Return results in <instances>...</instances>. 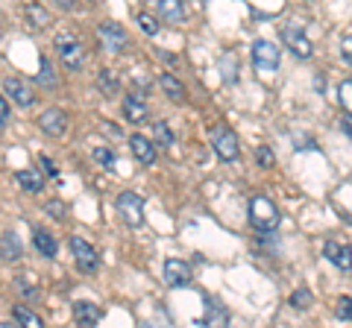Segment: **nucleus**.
I'll use <instances>...</instances> for the list:
<instances>
[{"mask_svg":"<svg viewBox=\"0 0 352 328\" xmlns=\"http://www.w3.org/2000/svg\"><path fill=\"white\" fill-rule=\"evenodd\" d=\"M340 53H344V59L352 62V36H344L340 38Z\"/></svg>","mask_w":352,"mask_h":328,"instance_id":"nucleus-36","label":"nucleus"},{"mask_svg":"<svg viewBox=\"0 0 352 328\" xmlns=\"http://www.w3.org/2000/svg\"><path fill=\"white\" fill-rule=\"evenodd\" d=\"M0 255H3L6 261H18L21 258V244H18V237H15L12 229L3 232V237H0Z\"/></svg>","mask_w":352,"mask_h":328,"instance_id":"nucleus-22","label":"nucleus"},{"mask_svg":"<svg viewBox=\"0 0 352 328\" xmlns=\"http://www.w3.org/2000/svg\"><path fill=\"white\" fill-rule=\"evenodd\" d=\"M311 302H314V296H311V290L308 288H300V290L291 293V308H296V311H308L311 308Z\"/></svg>","mask_w":352,"mask_h":328,"instance_id":"nucleus-27","label":"nucleus"},{"mask_svg":"<svg viewBox=\"0 0 352 328\" xmlns=\"http://www.w3.org/2000/svg\"><path fill=\"white\" fill-rule=\"evenodd\" d=\"M338 103L344 106V112H352V80L340 82V89H338Z\"/></svg>","mask_w":352,"mask_h":328,"instance_id":"nucleus-29","label":"nucleus"},{"mask_svg":"<svg viewBox=\"0 0 352 328\" xmlns=\"http://www.w3.org/2000/svg\"><path fill=\"white\" fill-rule=\"evenodd\" d=\"M27 24L32 27V30H47L50 24H53V15L44 9L41 3H27Z\"/></svg>","mask_w":352,"mask_h":328,"instance_id":"nucleus-17","label":"nucleus"},{"mask_svg":"<svg viewBox=\"0 0 352 328\" xmlns=\"http://www.w3.org/2000/svg\"><path fill=\"white\" fill-rule=\"evenodd\" d=\"M256 161L261 164V167H273V164H276V156H273L270 147H258L256 150Z\"/></svg>","mask_w":352,"mask_h":328,"instance_id":"nucleus-32","label":"nucleus"},{"mask_svg":"<svg viewBox=\"0 0 352 328\" xmlns=\"http://www.w3.org/2000/svg\"><path fill=\"white\" fill-rule=\"evenodd\" d=\"M164 281H168V288H191L194 281L191 264L182 258H168L164 261Z\"/></svg>","mask_w":352,"mask_h":328,"instance_id":"nucleus-8","label":"nucleus"},{"mask_svg":"<svg viewBox=\"0 0 352 328\" xmlns=\"http://www.w3.org/2000/svg\"><path fill=\"white\" fill-rule=\"evenodd\" d=\"M118 214L126 226L138 229L141 223H144V200H141L135 191H124L118 196Z\"/></svg>","mask_w":352,"mask_h":328,"instance_id":"nucleus-4","label":"nucleus"},{"mask_svg":"<svg viewBox=\"0 0 352 328\" xmlns=\"http://www.w3.org/2000/svg\"><path fill=\"white\" fill-rule=\"evenodd\" d=\"M323 255L329 264H335L338 270H352V246L349 244H340V240H326L323 246Z\"/></svg>","mask_w":352,"mask_h":328,"instance_id":"nucleus-13","label":"nucleus"},{"mask_svg":"<svg viewBox=\"0 0 352 328\" xmlns=\"http://www.w3.org/2000/svg\"><path fill=\"white\" fill-rule=\"evenodd\" d=\"M38 65H41V68H38V76H36V85H44V89H56V85H59V76L53 73L50 59H47V56H41Z\"/></svg>","mask_w":352,"mask_h":328,"instance_id":"nucleus-24","label":"nucleus"},{"mask_svg":"<svg viewBox=\"0 0 352 328\" xmlns=\"http://www.w3.org/2000/svg\"><path fill=\"white\" fill-rule=\"evenodd\" d=\"M159 85H162V91H164V97H168V100H173V103H185V85L176 80V76L164 73L162 80H159Z\"/></svg>","mask_w":352,"mask_h":328,"instance_id":"nucleus-20","label":"nucleus"},{"mask_svg":"<svg viewBox=\"0 0 352 328\" xmlns=\"http://www.w3.org/2000/svg\"><path fill=\"white\" fill-rule=\"evenodd\" d=\"M53 50H56L62 68L82 71V65H85V45H82V38L76 36V32H71V30L59 32V36L53 38Z\"/></svg>","mask_w":352,"mask_h":328,"instance_id":"nucleus-1","label":"nucleus"},{"mask_svg":"<svg viewBox=\"0 0 352 328\" xmlns=\"http://www.w3.org/2000/svg\"><path fill=\"white\" fill-rule=\"evenodd\" d=\"M3 94L21 108H30L32 103H36V91H32V85L27 80H21V76H6L3 80Z\"/></svg>","mask_w":352,"mask_h":328,"instance_id":"nucleus-7","label":"nucleus"},{"mask_svg":"<svg viewBox=\"0 0 352 328\" xmlns=\"http://www.w3.org/2000/svg\"><path fill=\"white\" fill-rule=\"evenodd\" d=\"M124 115L129 124H144L150 108H147V94L144 91H129L124 97Z\"/></svg>","mask_w":352,"mask_h":328,"instance_id":"nucleus-12","label":"nucleus"},{"mask_svg":"<svg viewBox=\"0 0 352 328\" xmlns=\"http://www.w3.org/2000/svg\"><path fill=\"white\" fill-rule=\"evenodd\" d=\"M97 38L103 41V47L109 53H124L126 45H129V36H126V30L115 24V21H103L100 27H97Z\"/></svg>","mask_w":352,"mask_h":328,"instance_id":"nucleus-6","label":"nucleus"},{"mask_svg":"<svg viewBox=\"0 0 352 328\" xmlns=\"http://www.w3.org/2000/svg\"><path fill=\"white\" fill-rule=\"evenodd\" d=\"M44 209H47L50 217H56V220H62V217H65V205H62L59 200H50L47 205H44Z\"/></svg>","mask_w":352,"mask_h":328,"instance_id":"nucleus-34","label":"nucleus"},{"mask_svg":"<svg viewBox=\"0 0 352 328\" xmlns=\"http://www.w3.org/2000/svg\"><path fill=\"white\" fill-rule=\"evenodd\" d=\"M138 27L144 30L147 36H159V30H162V24H159V21L153 18L150 12H141V15H138Z\"/></svg>","mask_w":352,"mask_h":328,"instance_id":"nucleus-28","label":"nucleus"},{"mask_svg":"<svg viewBox=\"0 0 352 328\" xmlns=\"http://www.w3.org/2000/svg\"><path fill=\"white\" fill-rule=\"evenodd\" d=\"M18 290L24 293L27 299H36V296H38V288H36V284H30L27 276H21V279H18Z\"/></svg>","mask_w":352,"mask_h":328,"instance_id":"nucleus-33","label":"nucleus"},{"mask_svg":"<svg viewBox=\"0 0 352 328\" xmlns=\"http://www.w3.org/2000/svg\"><path fill=\"white\" fill-rule=\"evenodd\" d=\"M53 3H56L59 9H74V3H76V0H53Z\"/></svg>","mask_w":352,"mask_h":328,"instance_id":"nucleus-39","label":"nucleus"},{"mask_svg":"<svg viewBox=\"0 0 352 328\" xmlns=\"http://www.w3.org/2000/svg\"><path fill=\"white\" fill-rule=\"evenodd\" d=\"M12 320L18 325H24V328H41V316L36 311H30L27 305H15V308H12Z\"/></svg>","mask_w":352,"mask_h":328,"instance_id":"nucleus-23","label":"nucleus"},{"mask_svg":"<svg viewBox=\"0 0 352 328\" xmlns=\"http://www.w3.org/2000/svg\"><path fill=\"white\" fill-rule=\"evenodd\" d=\"M71 255H74V264H76L80 272H97V267H100V255H97V249L80 235L71 237Z\"/></svg>","mask_w":352,"mask_h":328,"instance_id":"nucleus-5","label":"nucleus"},{"mask_svg":"<svg viewBox=\"0 0 352 328\" xmlns=\"http://www.w3.org/2000/svg\"><path fill=\"white\" fill-rule=\"evenodd\" d=\"M38 164H41V170H44V173H47V176H59L56 164H53V161H50L47 156H41V159H38Z\"/></svg>","mask_w":352,"mask_h":328,"instance_id":"nucleus-35","label":"nucleus"},{"mask_svg":"<svg viewBox=\"0 0 352 328\" xmlns=\"http://www.w3.org/2000/svg\"><path fill=\"white\" fill-rule=\"evenodd\" d=\"M94 161L100 164V167H109V170H112V167H115V152H112V150H106V147H97V150H94Z\"/></svg>","mask_w":352,"mask_h":328,"instance_id":"nucleus-30","label":"nucleus"},{"mask_svg":"<svg viewBox=\"0 0 352 328\" xmlns=\"http://www.w3.org/2000/svg\"><path fill=\"white\" fill-rule=\"evenodd\" d=\"M252 62H256V68L264 71V73H273V71H279V47L273 45V41H256L252 45Z\"/></svg>","mask_w":352,"mask_h":328,"instance_id":"nucleus-10","label":"nucleus"},{"mask_svg":"<svg viewBox=\"0 0 352 328\" xmlns=\"http://www.w3.org/2000/svg\"><path fill=\"white\" fill-rule=\"evenodd\" d=\"M100 316H103V311L97 308L94 302H74V320L80 325H97Z\"/></svg>","mask_w":352,"mask_h":328,"instance_id":"nucleus-16","label":"nucleus"},{"mask_svg":"<svg viewBox=\"0 0 352 328\" xmlns=\"http://www.w3.org/2000/svg\"><path fill=\"white\" fill-rule=\"evenodd\" d=\"M226 323H229V311L214 299H206V316L197 325H226Z\"/></svg>","mask_w":352,"mask_h":328,"instance_id":"nucleus-18","label":"nucleus"},{"mask_svg":"<svg viewBox=\"0 0 352 328\" xmlns=\"http://www.w3.org/2000/svg\"><path fill=\"white\" fill-rule=\"evenodd\" d=\"M9 115H12V112H9V103H6V97H0V129H3V126H6V120H9Z\"/></svg>","mask_w":352,"mask_h":328,"instance_id":"nucleus-37","label":"nucleus"},{"mask_svg":"<svg viewBox=\"0 0 352 328\" xmlns=\"http://www.w3.org/2000/svg\"><path fill=\"white\" fill-rule=\"evenodd\" d=\"M38 126H41L44 135L62 138L65 132H68V115H65L62 108H47L44 115H38Z\"/></svg>","mask_w":352,"mask_h":328,"instance_id":"nucleus-11","label":"nucleus"},{"mask_svg":"<svg viewBox=\"0 0 352 328\" xmlns=\"http://www.w3.org/2000/svg\"><path fill=\"white\" fill-rule=\"evenodd\" d=\"M279 220H282V214L270 196H252L250 200V223L256 232L273 235L279 229Z\"/></svg>","mask_w":352,"mask_h":328,"instance_id":"nucleus-2","label":"nucleus"},{"mask_svg":"<svg viewBox=\"0 0 352 328\" xmlns=\"http://www.w3.org/2000/svg\"><path fill=\"white\" fill-rule=\"evenodd\" d=\"M153 138H156L159 147H168V150L173 147V132L164 120H156V124H153Z\"/></svg>","mask_w":352,"mask_h":328,"instance_id":"nucleus-26","label":"nucleus"},{"mask_svg":"<svg viewBox=\"0 0 352 328\" xmlns=\"http://www.w3.org/2000/svg\"><path fill=\"white\" fill-rule=\"evenodd\" d=\"M335 314L338 320H352V296H340L335 305Z\"/></svg>","mask_w":352,"mask_h":328,"instance_id":"nucleus-31","label":"nucleus"},{"mask_svg":"<svg viewBox=\"0 0 352 328\" xmlns=\"http://www.w3.org/2000/svg\"><path fill=\"white\" fill-rule=\"evenodd\" d=\"M282 41L288 45V50L294 53L296 59H311V53H314V45L308 41V36L300 30V27H294V24H288L282 30Z\"/></svg>","mask_w":352,"mask_h":328,"instance_id":"nucleus-9","label":"nucleus"},{"mask_svg":"<svg viewBox=\"0 0 352 328\" xmlns=\"http://www.w3.org/2000/svg\"><path fill=\"white\" fill-rule=\"evenodd\" d=\"M159 12L168 24H182L185 21V3L182 0H159Z\"/></svg>","mask_w":352,"mask_h":328,"instance_id":"nucleus-19","label":"nucleus"},{"mask_svg":"<svg viewBox=\"0 0 352 328\" xmlns=\"http://www.w3.org/2000/svg\"><path fill=\"white\" fill-rule=\"evenodd\" d=\"M32 246H36V253L44 255V258H56L59 255V244H56V237H53L47 229H32Z\"/></svg>","mask_w":352,"mask_h":328,"instance_id":"nucleus-15","label":"nucleus"},{"mask_svg":"<svg viewBox=\"0 0 352 328\" xmlns=\"http://www.w3.org/2000/svg\"><path fill=\"white\" fill-rule=\"evenodd\" d=\"M129 150H132V156L141 164H147V167L156 161V147H153V141L147 135H129Z\"/></svg>","mask_w":352,"mask_h":328,"instance_id":"nucleus-14","label":"nucleus"},{"mask_svg":"<svg viewBox=\"0 0 352 328\" xmlns=\"http://www.w3.org/2000/svg\"><path fill=\"white\" fill-rule=\"evenodd\" d=\"M212 147L217 152V159H223V161H238V156H241L238 135L229 126H223V124L212 126Z\"/></svg>","mask_w":352,"mask_h":328,"instance_id":"nucleus-3","label":"nucleus"},{"mask_svg":"<svg viewBox=\"0 0 352 328\" xmlns=\"http://www.w3.org/2000/svg\"><path fill=\"white\" fill-rule=\"evenodd\" d=\"M97 85H100V94L103 97H115L120 91V85H118L112 71H100V76H97Z\"/></svg>","mask_w":352,"mask_h":328,"instance_id":"nucleus-25","label":"nucleus"},{"mask_svg":"<svg viewBox=\"0 0 352 328\" xmlns=\"http://www.w3.org/2000/svg\"><path fill=\"white\" fill-rule=\"evenodd\" d=\"M15 182H18L27 194H38V191L44 188L41 173H36V170H18V173H15Z\"/></svg>","mask_w":352,"mask_h":328,"instance_id":"nucleus-21","label":"nucleus"},{"mask_svg":"<svg viewBox=\"0 0 352 328\" xmlns=\"http://www.w3.org/2000/svg\"><path fill=\"white\" fill-rule=\"evenodd\" d=\"M340 129L352 138V112H344V117H340Z\"/></svg>","mask_w":352,"mask_h":328,"instance_id":"nucleus-38","label":"nucleus"}]
</instances>
